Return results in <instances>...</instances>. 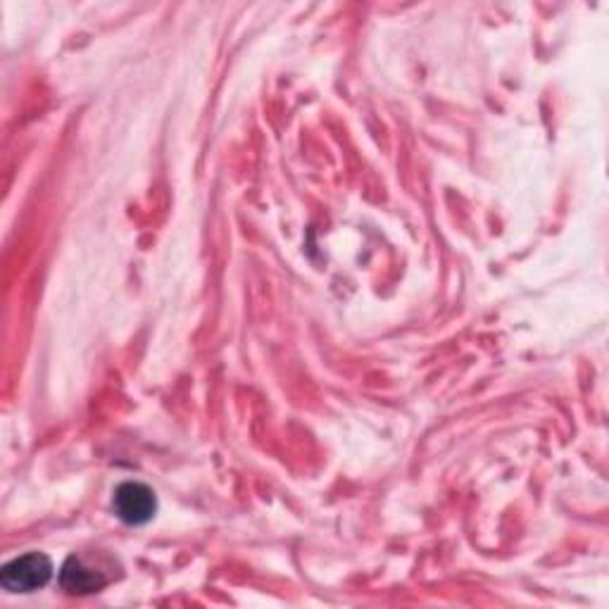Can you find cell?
Instances as JSON below:
<instances>
[{
    "label": "cell",
    "mask_w": 609,
    "mask_h": 609,
    "mask_svg": "<svg viewBox=\"0 0 609 609\" xmlns=\"http://www.w3.org/2000/svg\"><path fill=\"white\" fill-rule=\"evenodd\" d=\"M53 576V562L41 555L32 553L8 562L3 572H0V584L10 592H34L46 586Z\"/></svg>",
    "instance_id": "6da1fadb"
},
{
    "label": "cell",
    "mask_w": 609,
    "mask_h": 609,
    "mask_svg": "<svg viewBox=\"0 0 609 609\" xmlns=\"http://www.w3.org/2000/svg\"><path fill=\"white\" fill-rule=\"evenodd\" d=\"M61 586L72 596H88V592H96L106 586V578L100 576V572L88 569L81 559L69 557L61 572Z\"/></svg>",
    "instance_id": "3957f363"
},
{
    "label": "cell",
    "mask_w": 609,
    "mask_h": 609,
    "mask_svg": "<svg viewBox=\"0 0 609 609\" xmlns=\"http://www.w3.org/2000/svg\"><path fill=\"white\" fill-rule=\"evenodd\" d=\"M112 508L117 512V516L122 519L127 524L141 526L145 522H151L157 510V500L155 493L145 483H137V481H127L120 488L115 490L112 498Z\"/></svg>",
    "instance_id": "7a4b0ae2"
}]
</instances>
